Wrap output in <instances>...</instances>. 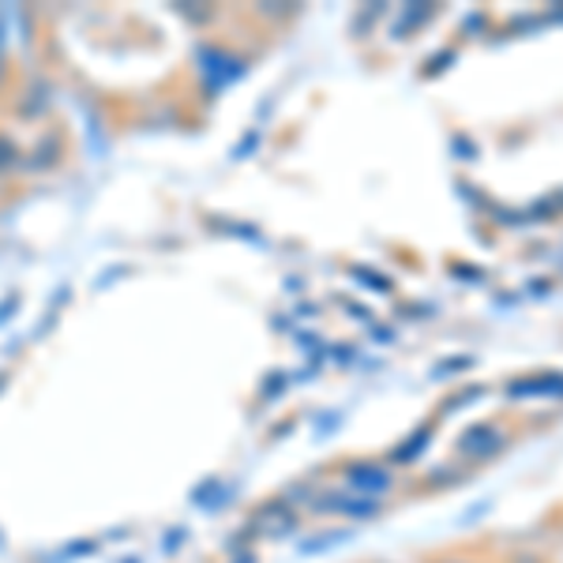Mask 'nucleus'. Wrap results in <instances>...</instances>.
Returning a JSON list of instances; mask_svg holds the SVG:
<instances>
[{"label": "nucleus", "mask_w": 563, "mask_h": 563, "mask_svg": "<svg viewBox=\"0 0 563 563\" xmlns=\"http://www.w3.org/2000/svg\"><path fill=\"white\" fill-rule=\"evenodd\" d=\"M511 398H563V375L560 372H530L507 383Z\"/></svg>", "instance_id": "1"}, {"label": "nucleus", "mask_w": 563, "mask_h": 563, "mask_svg": "<svg viewBox=\"0 0 563 563\" xmlns=\"http://www.w3.org/2000/svg\"><path fill=\"white\" fill-rule=\"evenodd\" d=\"M500 447H503V432L496 424H474V429L463 432V440H458V451L469 458H492Z\"/></svg>", "instance_id": "2"}, {"label": "nucleus", "mask_w": 563, "mask_h": 563, "mask_svg": "<svg viewBox=\"0 0 563 563\" xmlns=\"http://www.w3.org/2000/svg\"><path fill=\"white\" fill-rule=\"evenodd\" d=\"M429 436H432V432L429 429H424V432H414V436H409V443H403V447H398V463H409V458H414V451H421L424 447V443H429Z\"/></svg>", "instance_id": "4"}, {"label": "nucleus", "mask_w": 563, "mask_h": 563, "mask_svg": "<svg viewBox=\"0 0 563 563\" xmlns=\"http://www.w3.org/2000/svg\"><path fill=\"white\" fill-rule=\"evenodd\" d=\"M349 484H354L357 492H387L391 477H387V469H380V466H354L349 469Z\"/></svg>", "instance_id": "3"}]
</instances>
